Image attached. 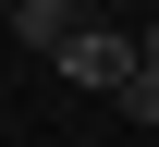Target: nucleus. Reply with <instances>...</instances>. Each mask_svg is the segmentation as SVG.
Wrapping results in <instances>:
<instances>
[{
    "label": "nucleus",
    "instance_id": "nucleus-4",
    "mask_svg": "<svg viewBox=\"0 0 159 147\" xmlns=\"http://www.w3.org/2000/svg\"><path fill=\"white\" fill-rule=\"evenodd\" d=\"M0 25H12V0H0Z\"/></svg>",
    "mask_w": 159,
    "mask_h": 147
},
{
    "label": "nucleus",
    "instance_id": "nucleus-2",
    "mask_svg": "<svg viewBox=\"0 0 159 147\" xmlns=\"http://www.w3.org/2000/svg\"><path fill=\"white\" fill-rule=\"evenodd\" d=\"M74 25H86L74 0H12V37L37 49V62H61V37H74Z\"/></svg>",
    "mask_w": 159,
    "mask_h": 147
},
{
    "label": "nucleus",
    "instance_id": "nucleus-3",
    "mask_svg": "<svg viewBox=\"0 0 159 147\" xmlns=\"http://www.w3.org/2000/svg\"><path fill=\"white\" fill-rule=\"evenodd\" d=\"M122 110H135V123H159V74H147V62L122 74Z\"/></svg>",
    "mask_w": 159,
    "mask_h": 147
},
{
    "label": "nucleus",
    "instance_id": "nucleus-1",
    "mask_svg": "<svg viewBox=\"0 0 159 147\" xmlns=\"http://www.w3.org/2000/svg\"><path fill=\"white\" fill-rule=\"evenodd\" d=\"M122 74H135V37H122V25H74V37H61V86L122 98Z\"/></svg>",
    "mask_w": 159,
    "mask_h": 147
}]
</instances>
